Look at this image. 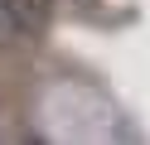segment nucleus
I'll return each mask as SVG.
<instances>
[{
  "label": "nucleus",
  "instance_id": "obj_1",
  "mask_svg": "<svg viewBox=\"0 0 150 145\" xmlns=\"http://www.w3.org/2000/svg\"><path fill=\"white\" fill-rule=\"evenodd\" d=\"M0 10L10 15L15 29H39L44 15H49V0H0Z\"/></svg>",
  "mask_w": 150,
  "mask_h": 145
}]
</instances>
